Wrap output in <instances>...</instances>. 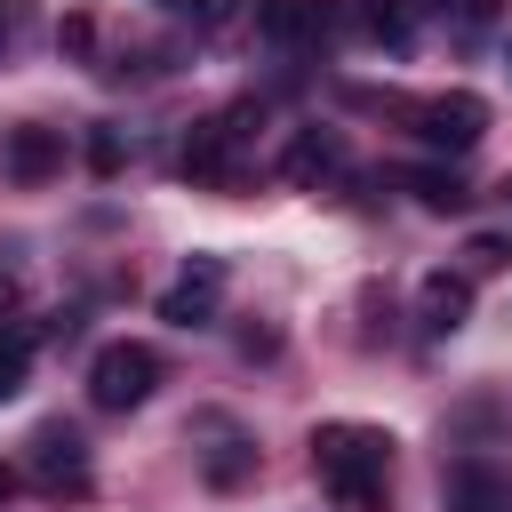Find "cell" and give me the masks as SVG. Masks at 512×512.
Segmentation results:
<instances>
[{
    "label": "cell",
    "instance_id": "obj_12",
    "mask_svg": "<svg viewBox=\"0 0 512 512\" xmlns=\"http://www.w3.org/2000/svg\"><path fill=\"white\" fill-rule=\"evenodd\" d=\"M232 120H200L192 136H184V176H200V184H216L224 176V152H232Z\"/></svg>",
    "mask_w": 512,
    "mask_h": 512
},
{
    "label": "cell",
    "instance_id": "obj_11",
    "mask_svg": "<svg viewBox=\"0 0 512 512\" xmlns=\"http://www.w3.org/2000/svg\"><path fill=\"white\" fill-rule=\"evenodd\" d=\"M0 160H8V176H48L56 160H64V144H56V128H8V144H0Z\"/></svg>",
    "mask_w": 512,
    "mask_h": 512
},
{
    "label": "cell",
    "instance_id": "obj_4",
    "mask_svg": "<svg viewBox=\"0 0 512 512\" xmlns=\"http://www.w3.org/2000/svg\"><path fill=\"white\" fill-rule=\"evenodd\" d=\"M224 256H184V272L168 280V296H160V320L168 328H208L216 320V304H224Z\"/></svg>",
    "mask_w": 512,
    "mask_h": 512
},
{
    "label": "cell",
    "instance_id": "obj_2",
    "mask_svg": "<svg viewBox=\"0 0 512 512\" xmlns=\"http://www.w3.org/2000/svg\"><path fill=\"white\" fill-rule=\"evenodd\" d=\"M152 384H160V352L152 344H104L96 360H88V400L104 408V416H128V408H144L152 400Z\"/></svg>",
    "mask_w": 512,
    "mask_h": 512
},
{
    "label": "cell",
    "instance_id": "obj_3",
    "mask_svg": "<svg viewBox=\"0 0 512 512\" xmlns=\"http://www.w3.org/2000/svg\"><path fill=\"white\" fill-rule=\"evenodd\" d=\"M408 128H416V144H432V152H472V144L488 136V104H480L472 88H448V96L408 104Z\"/></svg>",
    "mask_w": 512,
    "mask_h": 512
},
{
    "label": "cell",
    "instance_id": "obj_14",
    "mask_svg": "<svg viewBox=\"0 0 512 512\" xmlns=\"http://www.w3.org/2000/svg\"><path fill=\"white\" fill-rule=\"evenodd\" d=\"M32 376V328H0V400H16Z\"/></svg>",
    "mask_w": 512,
    "mask_h": 512
},
{
    "label": "cell",
    "instance_id": "obj_18",
    "mask_svg": "<svg viewBox=\"0 0 512 512\" xmlns=\"http://www.w3.org/2000/svg\"><path fill=\"white\" fill-rule=\"evenodd\" d=\"M8 488H16V472H8V464H0V496H8Z\"/></svg>",
    "mask_w": 512,
    "mask_h": 512
},
{
    "label": "cell",
    "instance_id": "obj_19",
    "mask_svg": "<svg viewBox=\"0 0 512 512\" xmlns=\"http://www.w3.org/2000/svg\"><path fill=\"white\" fill-rule=\"evenodd\" d=\"M0 40H8V0H0Z\"/></svg>",
    "mask_w": 512,
    "mask_h": 512
},
{
    "label": "cell",
    "instance_id": "obj_5",
    "mask_svg": "<svg viewBox=\"0 0 512 512\" xmlns=\"http://www.w3.org/2000/svg\"><path fill=\"white\" fill-rule=\"evenodd\" d=\"M192 440H200V472L208 488H240L256 472V440L232 424V416H192Z\"/></svg>",
    "mask_w": 512,
    "mask_h": 512
},
{
    "label": "cell",
    "instance_id": "obj_15",
    "mask_svg": "<svg viewBox=\"0 0 512 512\" xmlns=\"http://www.w3.org/2000/svg\"><path fill=\"white\" fill-rule=\"evenodd\" d=\"M368 32H376L384 48H408V16H400L392 0H368Z\"/></svg>",
    "mask_w": 512,
    "mask_h": 512
},
{
    "label": "cell",
    "instance_id": "obj_13",
    "mask_svg": "<svg viewBox=\"0 0 512 512\" xmlns=\"http://www.w3.org/2000/svg\"><path fill=\"white\" fill-rule=\"evenodd\" d=\"M400 184H408V192H416V200H424V208H432V216H456V208H464V200H472V192H464V176H456V168H408V176H400Z\"/></svg>",
    "mask_w": 512,
    "mask_h": 512
},
{
    "label": "cell",
    "instance_id": "obj_6",
    "mask_svg": "<svg viewBox=\"0 0 512 512\" xmlns=\"http://www.w3.org/2000/svg\"><path fill=\"white\" fill-rule=\"evenodd\" d=\"M256 32L272 48H320L336 32V0H256Z\"/></svg>",
    "mask_w": 512,
    "mask_h": 512
},
{
    "label": "cell",
    "instance_id": "obj_17",
    "mask_svg": "<svg viewBox=\"0 0 512 512\" xmlns=\"http://www.w3.org/2000/svg\"><path fill=\"white\" fill-rule=\"evenodd\" d=\"M88 160H96V168H120V136L96 128V136H88Z\"/></svg>",
    "mask_w": 512,
    "mask_h": 512
},
{
    "label": "cell",
    "instance_id": "obj_20",
    "mask_svg": "<svg viewBox=\"0 0 512 512\" xmlns=\"http://www.w3.org/2000/svg\"><path fill=\"white\" fill-rule=\"evenodd\" d=\"M504 200H512V184H504Z\"/></svg>",
    "mask_w": 512,
    "mask_h": 512
},
{
    "label": "cell",
    "instance_id": "obj_10",
    "mask_svg": "<svg viewBox=\"0 0 512 512\" xmlns=\"http://www.w3.org/2000/svg\"><path fill=\"white\" fill-rule=\"evenodd\" d=\"M440 512H512V480H504V472H488V464H464V472L448 480Z\"/></svg>",
    "mask_w": 512,
    "mask_h": 512
},
{
    "label": "cell",
    "instance_id": "obj_1",
    "mask_svg": "<svg viewBox=\"0 0 512 512\" xmlns=\"http://www.w3.org/2000/svg\"><path fill=\"white\" fill-rule=\"evenodd\" d=\"M312 472L344 512H376L392 488V432L384 424H320L312 432Z\"/></svg>",
    "mask_w": 512,
    "mask_h": 512
},
{
    "label": "cell",
    "instance_id": "obj_9",
    "mask_svg": "<svg viewBox=\"0 0 512 512\" xmlns=\"http://www.w3.org/2000/svg\"><path fill=\"white\" fill-rule=\"evenodd\" d=\"M336 168H344V136H336V128H304V136L288 144V160H280L288 184H320V176H336Z\"/></svg>",
    "mask_w": 512,
    "mask_h": 512
},
{
    "label": "cell",
    "instance_id": "obj_8",
    "mask_svg": "<svg viewBox=\"0 0 512 512\" xmlns=\"http://www.w3.org/2000/svg\"><path fill=\"white\" fill-rule=\"evenodd\" d=\"M416 320H424V336H456V328L472 320V280H464V272H424Z\"/></svg>",
    "mask_w": 512,
    "mask_h": 512
},
{
    "label": "cell",
    "instance_id": "obj_16",
    "mask_svg": "<svg viewBox=\"0 0 512 512\" xmlns=\"http://www.w3.org/2000/svg\"><path fill=\"white\" fill-rule=\"evenodd\" d=\"M424 8H432V16H456V24H464V32H472V24H488V16H496V0H424Z\"/></svg>",
    "mask_w": 512,
    "mask_h": 512
},
{
    "label": "cell",
    "instance_id": "obj_7",
    "mask_svg": "<svg viewBox=\"0 0 512 512\" xmlns=\"http://www.w3.org/2000/svg\"><path fill=\"white\" fill-rule=\"evenodd\" d=\"M32 480L80 488V480H88V440H80L72 424H40V432H32Z\"/></svg>",
    "mask_w": 512,
    "mask_h": 512
}]
</instances>
